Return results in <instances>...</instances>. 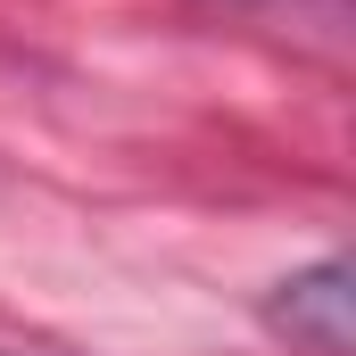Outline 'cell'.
<instances>
[{
	"label": "cell",
	"mask_w": 356,
	"mask_h": 356,
	"mask_svg": "<svg viewBox=\"0 0 356 356\" xmlns=\"http://www.w3.org/2000/svg\"><path fill=\"white\" fill-rule=\"evenodd\" d=\"M273 332L290 340V348H307V356H348L356 340V290H348V266L340 257H323V266H307V273H290L282 290H273Z\"/></svg>",
	"instance_id": "1"
}]
</instances>
